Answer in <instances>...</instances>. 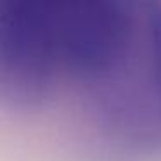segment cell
Instances as JSON below:
<instances>
[{
    "mask_svg": "<svg viewBox=\"0 0 161 161\" xmlns=\"http://www.w3.org/2000/svg\"><path fill=\"white\" fill-rule=\"evenodd\" d=\"M0 73L21 85L113 69L132 33V0H0Z\"/></svg>",
    "mask_w": 161,
    "mask_h": 161,
    "instance_id": "6da1fadb",
    "label": "cell"
},
{
    "mask_svg": "<svg viewBox=\"0 0 161 161\" xmlns=\"http://www.w3.org/2000/svg\"><path fill=\"white\" fill-rule=\"evenodd\" d=\"M147 33H149V50H151V76L154 90L161 102V2L147 0L146 4Z\"/></svg>",
    "mask_w": 161,
    "mask_h": 161,
    "instance_id": "7a4b0ae2",
    "label": "cell"
}]
</instances>
